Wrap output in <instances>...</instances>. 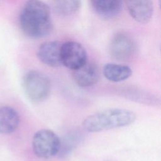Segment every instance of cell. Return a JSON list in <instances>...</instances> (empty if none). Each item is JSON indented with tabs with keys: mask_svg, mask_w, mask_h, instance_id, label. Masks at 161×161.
<instances>
[{
	"mask_svg": "<svg viewBox=\"0 0 161 161\" xmlns=\"http://www.w3.org/2000/svg\"><path fill=\"white\" fill-rule=\"evenodd\" d=\"M19 25L23 32L31 38L47 36L53 28L48 6L41 0H28L20 13Z\"/></svg>",
	"mask_w": 161,
	"mask_h": 161,
	"instance_id": "obj_1",
	"label": "cell"
},
{
	"mask_svg": "<svg viewBox=\"0 0 161 161\" xmlns=\"http://www.w3.org/2000/svg\"><path fill=\"white\" fill-rule=\"evenodd\" d=\"M22 86L26 97L35 103L44 101L50 93L51 84L49 78L38 70L28 71L23 78Z\"/></svg>",
	"mask_w": 161,
	"mask_h": 161,
	"instance_id": "obj_3",
	"label": "cell"
},
{
	"mask_svg": "<svg viewBox=\"0 0 161 161\" xmlns=\"http://www.w3.org/2000/svg\"><path fill=\"white\" fill-rule=\"evenodd\" d=\"M75 83L81 87H88L96 84L99 79L100 72L96 64L87 62L80 67L72 70Z\"/></svg>",
	"mask_w": 161,
	"mask_h": 161,
	"instance_id": "obj_9",
	"label": "cell"
},
{
	"mask_svg": "<svg viewBox=\"0 0 161 161\" xmlns=\"http://www.w3.org/2000/svg\"><path fill=\"white\" fill-rule=\"evenodd\" d=\"M135 119V113L130 110L108 108L87 116L82 122V126L88 132H99L130 125Z\"/></svg>",
	"mask_w": 161,
	"mask_h": 161,
	"instance_id": "obj_2",
	"label": "cell"
},
{
	"mask_svg": "<svg viewBox=\"0 0 161 161\" xmlns=\"http://www.w3.org/2000/svg\"><path fill=\"white\" fill-rule=\"evenodd\" d=\"M136 46L134 39L129 35L120 32L111 39L109 45L110 55L118 60H126L135 53Z\"/></svg>",
	"mask_w": 161,
	"mask_h": 161,
	"instance_id": "obj_6",
	"label": "cell"
},
{
	"mask_svg": "<svg viewBox=\"0 0 161 161\" xmlns=\"http://www.w3.org/2000/svg\"><path fill=\"white\" fill-rule=\"evenodd\" d=\"M90 3L94 11L104 19L117 16L122 7V0H90Z\"/></svg>",
	"mask_w": 161,
	"mask_h": 161,
	"instance_id": "obj_10",
	"label": "cell"
},
{
	"mask_svg": "<svg viewBox=\"0 0 161 161\" xmlns=\"http://www.w3.org/2000/svg\"><path fill=\"white\" fill-rule=\"evenodd\" d=\"M87 61V52L81 44L72 41L62 44L61 62L62 65L74 70L82 66Z\"/></svg>",
	"mask_w": 161,
	"mask_h": 161,
	"instance_id": "obj_5",
	"label": "cell"
},
{
	"mask_svg": "<svg viewBox=\"0 0 161 161\" xmlns=\"http://www.w3.org/2000/svg\"><path fill=\"white\" fill-rule=\"evenodd\" d=\"M78 136L73 134L68 135L66 138L62 142L60 140V148L58 154L62 156H66L69 154L78 142Z\"/></svg>",
	"mask_w": 161,
	"mask_h": 161,
	"instance_id": "obj_14",
	"label": "cell"
},
{
	"mask_svg": "<svg viewBox=\"0 0 161 161\" xmlns=\"http://www.w3.org/2000/svg\"><path fill=\"white\" fill-rule=\"evenodd\" d=\"M56 12L62 16H70L75 14L80 8V0H52Z\"/></svg>",
	"mask_w": 161,
	"mask_h": 161,
	"instance_id": "obj_13",
	"label": "cell"
},
{
	"mask_svg": "<svg viewBox=\"0 0 161 161\" xmlns=\"http://www.w3.org/2000/svg\"><path fill=\"white\" fill-rule=\"evenodd\" d=\"M19 124L18 113L9 106L0 107V133L9 134L14 131Z\"/></svg>",
	"mask_w": 161,
	"mask_h": 161,
	"instance_id": "obj_11",
	"label": "cell"
},
{
	"mask_svg": "<svg viewBox=\"0 0 161 161\" xmlns=\"http://www.w3.org/2000/svg\"><path fill=\"white\" fill-rule=\"evenodd\" d=\"M60 139L53 131L42 129L36 131L32 139V148L35 155L40 158L47 159L58 154Z\"/></svg>",
	"mask_w": 161,
	"mask_h": 161,
	"instance_id": "obj_4",
	"label": "cell"
},
{
	"mask_svg": "<svg viewBox=\"0 0 161 161\" xmlns=\"http://www.w3.org/2000/svg\"><path fill=\"white\" fill-rule=\"evenodd\" d=\"M62 44L58 41H49L42 43L37 50L38 58L44 64L58 67L61 65Z\"/></svg>",
	"mask_w": 161,
	"mask_h": 161,
	"instance_id": "obj_7",
	"label": "cell"
},
{
	"mask_svg": "<svg viewBox=\"0 0 161 161\" xmlns=\"http://www.w3.org/2000/svg\"><path fill=\"white\" fill-rule=\"evenodd\" d=\"M130 16L140 23L148 22L153 14L152 0H124Z\"/></svg>",
	"mask_w": 161,
	"mask_h": 161,
	"instance_id": "obj_8",
	"label": "cell"
},
{
	"mask_svg": "<svg viewBox=\"0 0 161 161\" xmlns=\"http://www.w3.org/2000/svg\"><path fill=\"white\" fill-rule=\"evenodd\" d=\"M103 73L108 80L118 82L128 79L132 74V70L125 65L109 63L103 67Z\"/></svg>",
	"mask_w": 161,
	"mask_h": 161,
	"instance_id": "obj_12",
	"label": "cell"
}]
</instances>
